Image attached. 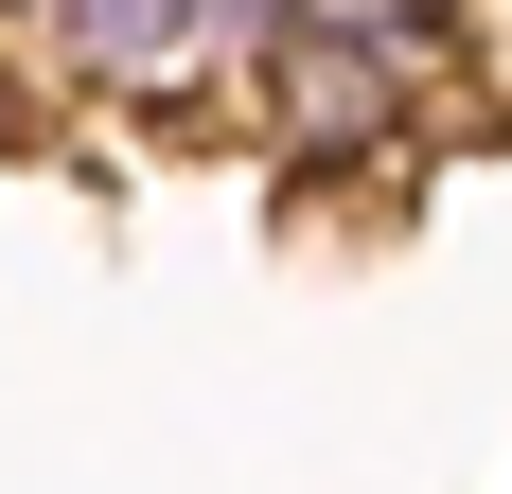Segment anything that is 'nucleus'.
<instances>
[{
    "label": "nucleus",
    "instance_id": "f257e3e1",
    "mask_svg": "<svg viewBox=\"0 0 512 494\" xmlns=\"http://www.w3.org/2000/svg\"><path fill=\"white\" fill-rule=\"evenodd\" d=\"M0 18H36V0H0Z\"/></svg>",
    "mask_w": 512,
    "mask_h": 494
}]
</instances>
